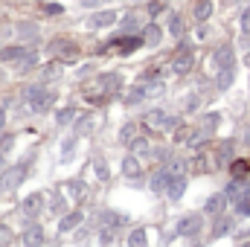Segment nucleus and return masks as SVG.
Instances as JSON below:
<instances>
[{"instance_id": "28", "label": "nucleus", "mask_w": 250, "mask_h": 247, "mask_svg": "<svg viewBox=\"0 0 250 247\" xmlns=\"http://www.w3.org/2000/svg\"><path fill=\"white\" fill-rule=\"evenodd\" d=\"M76 117H79V108H76V105H62V108H56V125H59V128L73 125Z\"/></svg>"}, {"instance_id": "50", "label": "nucleus", "mask_w": 250, "mask_h": 247, "mask_svg": "<svg viewBox=\"0 0 250 247\" xmlns=\"http://www.w3.org/2000/svg\"><path fill=\"white\" fill-rule=\"evenodd\" d=\"M236 212H239L242 218H250V195L242 198V201H236Z\"/></svg>"}, {"instance_id": "23", "label": "nucleus", "mask_w": 250, "mask_h": 247, "mask_svg": "<svg viewBox=\"0 0 250 247\" xmlns=\"http://www.w3.org/2000/svg\"><path fill=\"white\" fill-rule=\"evenodd\" d=\"M212 64H215V70H218V67H230V64H236V50H233L230 44L215 47V53H212Z\"/></svg>"}, {"instance_id": "3", "label": "nucleus", "mask_w": 250, "mask_h": 247, "mask_svg": "<svg viewBox=\"0 0 250 247\" xmlns=\"http://www.w3.org/2000/svg\"><path fill=\"white\" fill-rule=\"evenodd\" d=\"M26 175H29V163H12V166H3V169H0V192H3V195L15 192L18 186L26 181Z\"/></svg>"}, {"instance_id": "9", "label": "nucleus", "mask_w": 250, "mask_h": 247, "mask_svg": "<svg viewBox=\"0 0 250 247\" xmlns=\"http://www.w3.org/2000/svg\"><path fill=\"white\" fill-rule=\"evenodd\" d=\"M96 84L102 87V93H105L108 99H114V96L123 93L125 76L120 73V70H114V73H99V76H96Z\"/></svg>"}, {"instance_id": "11", "label": "nucleus", "mask_w": 250, "mask_h": 247, "mask_svg": "<svg viewBox=\"0 0 250 247\" xmlns=\"http://www.w3.org/2000/svg\"><path fill=\"white\" fill-rule=\"evenodd\" d=\"M38 62H41V53H38L35 47H26V50L12 62V70H15L18 76H26V73H32V70L38 67Z\"/></svg>"}, {"instance_id": "16", "label": "nucleus", "mask_w": 250, "mask_h": 247, "mask_svg": "<svg viewBox=\"0 0 250 247\" xmlns=\"http://www.w3.org/2000/svg\"><path fill=\"white\" fill-rule=\"evenodd\" d=\"M120 32H128V35H134V32H143V15L140 12H125V15H120Z\"/></svg>"}, {"instance_id": "43", "label": "nucleus", "mask_w": 250, "mask_h": 247, "mask_svg": "<svg viewBox=\"0 0 250 247\" xmlns=\"http://www.w3.org/2000/svg\"><path fill=\"white\" fill-rule=\"evenodd\" d=\"M192 172H195V175L212 172V166H209V157H207V154H195V160H192Z\"/></svg>"}, {"instance_id": "55", "label": "nucleus", "mask_w": 250, "mask_h": 247, "mask_svg": "<svg viewBox=\"0 0 250 247\" xmlns=\"http://www.w3.org/2000/svg\"><path fill=\"white\" fill-rule=\"evenodd\" d=\"M250 239V230L248 227H245V230H239V233H236V242H248Z\"/></svg>"}, {"instance_id": "24", "label": "nucleus", "mask_w": 250, "mask_h": 247, "mask_svg": "<svg viewBox=\"0 0 250 247\" xmlns=\"http://www.w3.org/2000/svg\"><path fill=\"white\" fill-rule=\"evenodd\" d=\"M64 192H67V198H73V201H84V198H87V184H84V178H70V181L64 184Z\"/></svg>"}, {"instance_id": "35", "label": "nucleus", "mask_w": 250, "mask_h": 247, "mask_svg": "<svg viewBox=\"0 0 250 247\" xmlns=\"http://www.w3.org/2000/svg\"><path fill=\"white\" fill-rule=\"evenodd\" d=\"M23 50H26V47H23V41H21V44H9V47H3V50H0V62L12 64L21 53H23Z\"/></svg>"}, {"instance_id": "41", "label": "nucleus", "mask_w": 250, "mask_h": 247, "mask_svg": "<svg viewBox=\"0 0 250 247\" xmlns=\"http://www.w3.org/2000/svg\"><path fill=\"white\" fill-rule=\"evenodd\" d=\"M169 35L184 38V18H181L178 12H169Z\"/></svg>"}, {"instance_id": "48", "label": "nucleus", "mask_w": 250, "mask_h": 247, "mask_svg": "<svg viewBox=\"0 0 250 247\" xmlns=\"http://www.w3.org/2000/svg\"><path fill=\"white\" fill-rule=\"evenodd\" d=\"M12 148H15V137L12 134H3L0 137V154H9Z\"/></svg>"}, {"instance_id": "4", "label": "nucleus", "mask_w": 250, "mask_h": 247, "mask_svg": "<svg viewBox=\"0 0 250 247\" xmlns=\"http://www.w3.org/2000/svg\"><path fill=\"white\" fill-rule=\"evenodd\" d=\"M201 233H204V212L181 215L175 224V236H181V239H198Z\"/></svg>"}, {"instance_id": "2", "label": "nucleus", "mask_w": 250, "mask_h": 247, "mask_svg": "<svg viewBox=\"0 0 250 247\" xmlns=\"http://www.w3.org/2000/svg\"><path fill=\"white\" fill-rule=\"evenodd\" d=\"M178 125H181L178 117H172V114H166V111H160V108H154V111H148V114L143 117V128L151 131V134H166V131H175Z\"/></svg>"}, {"instance_id": "59", "label": "nucleus", "mask_w": 250, "mask_h": 247, "mask_svg": "<svg viewBox=\"0 0 250 247\" xmlns=\"http://www.w3.org/2000/svg\"><path fill=\"white\" fill-rule=\"evenodd\" d=\"M0 50H3V44H0Z\"/></svg>"}, {"instance_id": "49", "label": "nucleus", "mask_w": 250, "mask_h": 247, "mask_svg": "<svg viewBox=\"0 0 250 247\" xmlns=\"http://www.w3.org/2000/svg\"><path fill=\"white\" fill-rule=\"evenodd\" d=\"M12 242H15V230L0 224V245H12Z\"/></svg>"}, {"instance_id": "27", "label": "nucleus", "mask_w": 250, "mask_h": 247, "mask_svg": "<svg viewBox=\"0 0 250 247\" xmlns=\"http://www.w3.org/2000/svg\"><path fill=\"white\" fill-rule=\"evenodd\" d=\"M233 82H236V64H230V67H218L215 87H218V90H230V87H233Z\"/></svg>"}, {"instance_id": "8", "label": "nucleus", "mask_w": 250, "mask_h": 247, "mask_svg": "<svg viewBox=\"0 0 250 247\" xmlns=\"http://www.w3.org/2000/svg\"><path fill=\"white\" fill-rule=\"evenodd\" d=\"M108 47H114L120 56H134V53H137L140 47H146V44H143V35H140V32H134V35L120 32L117 38H111V41H108Z\"/></svg>"}, {"instance_id": "57", "label": "nucleus", "mask_w": 250, "mask_h": 247, "mask_svg": "<svg viewBox=\"0 0 250 247\" xmlns=\"http://www.w3.org/2000/svg\"><path fill=\"white\" fill-rule=\"evenodd\" d=\"M245 64H248V67H250V53H248V56H245Z\"/></svg>"}, {"instance_id": "34", "label": "nucleus", "mask_w": 250, "mask_h": 247, "mask_svg": "<svg viewBox=\"0 0 250 247\" xmlns=\"http://www.w3.org/2000/svg\"><path fill=\"white\" fill-rule=\"evenodd\" d=\"M62 79V62H50L44 70H41V84L47 82H59Z\"/></svg>"}, {"instance_id": "31", "label": "nucleus", "mask_w": 250, "mask_h": 247, "mask_svg": "<svg viewBox=\"0 0 250 247\" xmlns=\"http://www.w3.org/2000/svg\"><path fill=\"white\" fill-rule=\"evenodd\" d=\"M218 125H221V114H218V111H209V114H204V117H201V125H198V128H201V131H207V134L212 137V134L218 131Z\"/></svg>"}, {"instance_id": "25", "label": "nucleus", "mask_w": 250, "mask_h": 247, "mask_svg": "<svg viewBox=\"0 0 250 247\" xmlns=\"http://www.w3.org/2000/svg\"><path fill=\"white\" fill-rule=\"evenodd\" d=\"M96 221L99 224H111V227H125L131 218L125 215V212H111V209H99L96 212Z\"/></svg>"}, {"instance_id": "14", "label": "nucleus", "mask_w": 250, "mask_h": 247, "mask_svg": "<svg viewBox=\"0 0 250 247\" xmlns=\"http://www.w3.org/2000/svg\"><path fill=\"white\" fill-rule=\"evenodd\" d=\"M82 221H84V212H82V209H70V212H64V215H59V233L67 236V233L79 230Z\"/></svg>"}, {"instance_id": "19", "label": "nucleus", "mask_w": 250, "mask_h": 247, "mask_svg": "<svg viewBox=\"0 0 250 247\" xmlns=\"http://www.w3.org/2000/svg\"><path fill=\"white\" fill-rule=\"evenodd\" d=\"M169 181H172V175H169V169L166 166H160L151 178H148V189L154 192V195H166V189H169Z\"/></svg>"}, {"instance_id": "53", "label": "nucleus", "mask_w": 250, "mask_h": 247, "mask_svg": "<svg viewBox=\"0 0 250 247\" xmlns=\"http://www.w3.org/2000/svg\"><path fill=\"white\" fill-rule=\"evenodd\" d=\"M6 123H9V111H6V108H0V134L6 131Z\"/></svg>"}, {"instance_id": "47", "label": "nucleus", "mask_w": 250, "mask_h": 247, "mask_svg": "<svg viewBox=\"0 0 250 247\" xmlns=\"http://www.w3.org/2000/svg\"><path fill=\"white\" fill-rule=\"evenodd\" d=\"M146 3H148V15H151V18H157V15L166 9V0H146Z\"/></svg>"}, {"instance_id": "7", "label": "nucleus", "mask_w": 250, "mask_h": 247, "mask_svg": "<svg viewBox=\"0 0 250 247\" xmlns=\"http://www.w3.org/2000/svg\"><path fill=\"white\" fill-rule=\"evenodd\" d=\"M195 67V53H192V47H189V41H181V47H178V53L172 56V73L175 76H187L189 70Z\"/></svg>"}, {"instance_id": "54", "label": "nucleus", "mask_w": 250, "mask_h": 247, "mask_svg": "<svg viewBox=\"0 0 250 247\" xmlns=\"http://www.w3.org/2000/svg\"><path fill=\"white\" fill-rule=\"evenodd\" d=\"M93 70H96L93 64H84V67L79 70V79H84V76H93Z\"/></svg>"}, {"instance_id": "39", "label": "nucleus", "mask_w": 250, "mask_h": 247, "mask_svg": "<svg viewBox=\"0 0 250 247\" xmlns=\"http://www.w3.org/2000/svg\"><path fill=\"white\" fill-rule=\"evenodd\" d=\"M137 134H140V125H137V123H125L123 128H120V134H117V140H120L123 145H128Z\"/></svg>"}, {"instance_id": "56", "label": "nucleus", "mask_w": 250, "mask_h": 247, "mask_svg": "<svg viewBox=\"0 0 250 247\" xmlns=\"http://www.w3.org/2000/svg\"><path fill=\"white\" fill-rule=\"evenodd\" d=\"M245 143L250 145V125H248V134H245Z\"/></svg>"}, {"instance_id": "45", "label": "nucleus", "mask_w": 250, "mask_h": 247, "mask_svg": "<svg viewBox=\"0 0 250 247\" xmlns=\"http://www.w3.org/2000/svg\"><path fill=\"white\" fill-rule=\"evenodd\" d=\"M239 26H242V38L250 41V6H245V12H242V21H239Z\"/></svg>"}, {"instance_id": "36", "label": "nucleus", "mask_w": 250, "mask_h": 247, "mask_svg": "<svg viewBox=\"0 0 250 247\" xmlns=\"http://www.w3.org/2000/svg\"><path fill=\"white\" fill-rule=\"evenodd\" d=\"M90 163H93V175H96V178H99L102 184H108V181H111V169H108L105 157H93Z\"/></svg>"}, {"instance_id": "21", "label": "nucleus", "mask_w": 250, "mask_h": 247, "mask_svg": "<svg viewBox=\"0 0 250 247\" xmlns=\"http://www.w3.org/2000/svg\"><path fill=\"white\" fill-rule=\"evenodd\" d=\"M93 128H96V114L87 111V114H79V117H76V123H73V134H76V137H87Z\"/></svg>"}, {"instance_id": "58", "label": "nucleus", "mask_w": 250, "mask_h": 247, "mask_svg": "<svg viewBox=\"0 0 250 247\" xmlns=\"http://www.w3.org/2000/svg\"><path fill=\"white\" fill-rule=\"evenodd\" d=\"M134 3H146V0H134Z\"/></svg>"}, {"instance_id": "5", "label": "nucleus", "mask_w": 250, "mask_h": 247, "mask_svg": "<svg viewBox=\"0 0 250 247\" xmlns=\"http://www.w3.org/2000/svg\"><path fill=\"white\" fill-rule=\"evenodd\" d=\"M47 53H50V56H56L62 64H73L76 59H79V47H76V41H67V38H62V35L50 41Z\"/></svg>"}, {"instance_id": "18", "label": "nucleus", "mask_w": 250, "mask_h": 247, "mask_svg": "<svg viewBox=\"0 0 250 247\" xmlns=\"http://www.w3.org/2000/svg\"><path fill=\"white\" fill-rule=\"evenodd\" d=\"M224 192H227V198L236 204V201H242V198H248V195H250V181H248V178H233V181L227 184Z\"/></svg>"}, {"instance_id": "1", "label": "nucleus", "mask_w": 250, "mask_h": 247, "mask_svg": "<svg viewBox=\"0 0 250 247\" xmlns=\"http://www.w3.org/2000/svg\"><path fill=\"white\" fill-rule=\"evenodd\" d=\"M23 99L29 102L32 114H50L56 108V102H59V93L50 90V87H44V84H32V87L23 90Z\"/></svg>"}, {"instance_id": "15", "label": "nucleus", "mask_w": 250, "mask_h": 247, "mask_svg": "<svg viewBox=\"0 0 250 247\" xmlns=\"http://www.w3.org/2000/svg\"><path fill=\"white\" fill-rule=\"evenodd\" d=\"M227 204H230L227 192H215V195H209V198L204 201V215H221V212L227 209Z\"/></svg>"}, {"instance_id": "60", "label": "nucleus", "mask_w": 250, "mask_h": 247, "mask_svg": "<svg viewBox=\"0 0 250 247\" xmlns=\"http://www.w3.org/2000/svg\"><path fill=\"white\" fill-rule=\"evenodd\" d=\"M166 3H169V0H166Z\"/></svg>"}, {"instance_id": "52", "label": "nucleus", "mask_w": 250, "mask_h": 247, "mask_svg": "<svg viewBox=\"0 0 250 247\" xmlns=\"http://www.w3.org/2000/svg\"><path fill=\"white\" fill-rule=\"evenodd\" d=\"M84 9H96V6H102V3H114V0H79Z\"/></svg>"}, {"instance_id": "42", "label": "nucleus", "mask_w": 250, "mask_h": 247, "mask_svg": "<svg viewBox=\"0 0 250 247\" xmlns=\"http://www.w3.org/2000/svg\"><path fill=\"white\" fill-rule=\"evenodd\" d=\"M163 166L169 169V175H172V178H178V175H187V169H189L187 160H178V157H175V160H166Z\"/></svg>"}, {"instance_id": "40", "label": "nucleus", "mask_w": 250, "mask_h": 247, "mask_svg": "<svg viewBox=\"0 0 250 247\" xmlns=\"http://www.w3.org/2000/svg\"><path fill=\"white\" fill-rule=\"evenodd\" d=\"M128 148H131L134 154H140V157H146V154L151 151V143H148L146 137H140V134H137V137H134V140L128 143Z\"/></svg>"}, {"instance_id": "22", "label": "nucleus", "mask_w": 250, "mask_h": 247, "mask_svg": "<svg viewBox=\"0 0 250 247\" xmlns=\"http://www.w3.org/2000/svg\"><path fill=\"white\" fill-rule=\"evenodd\" d=\"M47 209L53 212V215H64L67 212V192L64 189H53V192H47Z\"/></svg>"}, {"instance_id": "6", "label": "nucleus", "mask_w": 250, "mask_h": 247, "mask_svg": "<svg viewBox=\"0 0 250 247\" xmlns=\"http://www.w3.org/2000/svg\"><path fill=\"white\" fill-rule=\"evenodd\" d=\"M120 23V12L117 9H93L84 21L87 29H108V26H117Z\"/></svg>"}, {"instance_id": "26", "label": "nucleus", "mask_w": 250, "mask_h": 247, "mask_svg": "<svg viewBox=\"0 0 250 247\" xmlns=\"http://www.w3.org/2000/svg\"><path fill=\"white\" fill-rule=\"evenodd\" d=\"M187 186H189L187 175L172 178V181H169V189H166V198H169V201H181V198L187 195Z\"/></svg>"}, {"instance_id": "30", "label": "nucleus", "mask_w": 250, "mask_h": 247, "mask_svg": "<svg viewBox=\"0 0 250 247\" xmlns=\"http://www.w3.org/2000/svg\"><path fill=\"white\" fill-rule=\"evenodd\" d=\"M233 148H236V143H233V140H221V143H218V151H215L218 166H227V163L233 160Z\"/></svg>"}, {"instance_id": "12", "label": "nucleus", "mask_w": 250, "mask_h": 247, "mask_svg": "<svg viewBox=\"0 0 250 247\" xmlns=\"http://www.w3.org/2000/svg\"><path fill=\"white\" fill-rule=\"evenodd\" d=\"M120 172H123V178H128V181H140L143 178V157L140 154H125L123 166H120Z\"/></svg>"}, {"instance_id": "32", "label": "nucleus", "mask_w": 250, "mask_h": 247, "mask_svg": "<svg viewBox=\"0 0 250 247\" xmlns=\"http://www.w3.org/2000/svg\"><path fill=\"white\" fill-rule=\"evenodd\" d=\"M148 96H146V87H143V82L140 84H134L131 90H128V96H125V108H134V105H140V102H146Z\"/></svg>"}, {"instance_id": "44", "label": "nucleus", "mask_w": 250, "mask_h": 247, "mask_svg": "<svg viewBox=\"0 0 250 247\" xmlns=\"http://www.w3.org/2000/svg\"><path fill=\"white\" fill-rule=\"evenodd\" d=\"M248 169H250L248 160H233V163H230V172H233V178H248Z\"/></svg>"}, {"instance_id": "46", "label": "nucleus", "mask_w": 250, "mask_h": 247, "mask_svg": "<svg viewBox=\"0 0 250 247\" xmlns=\"http://www.w3.org/2000/svg\"><path fill=\"white\" fill-rule=\"evenodd\" d=\"M41 9H44V15H50V18H59V15H64V6H62V3H44Z\"/></svg>"}, {"instance_id": "20", "label": "nucleus", "mask_w": 250, "mask_h": 247, "mask_svg": "<svg viewBox=\"0 0 250 247\" xmlns=\"http://www.w3.org/2000/svg\"><path fill=\"white\" fill-rule=\"evenodd\" d=\"M140 35H143V44H146L148 50L160 47V41H163V29H160V23H154V21H151V23H146Z\"/></svg>"}, {"instance_id": "38", "label": "nucleus", "mask_w": 250, "mask_h": 247, "mask_svg": "<svg viewBox=\"0 0 250 247\" xmlns=\"http://www.w3.org/2000/svg\"><path fill=\"white\" fill-rule=\"evenodd\" d=\"M131 247H143V245H148V230L146 227H137V230H131L128 233V239H125Z\"/></svg>"}, {"instance_id": "17", "label": "nucleus", "mask_w": 250, "mask_h": 247, "mask_svg": "<svg viewBox=\"0 0 250 247\" xmlns=\"http://www.w3.org/2000/svg\"><path fill=\"white\" fill-rule=\"evenodd\" d=\"M21 245L26 247H41V245H50V239H47V233H44V227H29V230H23L21 233Z\"/></svg>"}, {"instance_id": "13", "label": "nucleus", "mask_w": 250, "mask_h": 247, "mask_svg": "<svg viewBox=\"0 0 250 247\" xmlns=\"http://www.w3.org/2000/svg\"><path fill=\"white\" fill-rule=\"evenodd\" d=\"M233 230H236V221H233L227 212L212 215V230H209V236H212V239H224V236H230Z\"/></svg>"}, {"instance_id": "29", "label": "nucleus", "mask_w": 250, "mask_h": 247, "mask_svg": "<svg viewBox=\"0 0 250 247\" xmlns=\"http://www.w3.org/2000/svg\"><path fill=\"white\" fill-rule=\"evenodd\" d=\"M38 35H41V29L32 21H21L18 23V41H35Z\"/></svg>"}, {"instance_id": "33", "label": "nucleus", "mask_w": 250, "mask_h": 247, "mask_svg": "<svg viewBox=\"0 0 250 247\" xmlns=\"http://www.w3.org/2000/svg\"><path fill=\"white\" fill-rule=\"evenodd\" d=\"M76 145H79V137H76V134H70V137L62 140V163H70V160H73Z\"/></svg>"}, {"instance_id": "51", "label": "nucleus", "mask_w": 250, "mask_h": 247, "mask_svg": "<svg viewBox=\"0 0 250 247\" xmlns=\"http://www.w3.org/2000/svg\"><path fill=\"white\" fill-rule=\"evenodd\" d=\"M198 105H201V96H195V93H192L187 102H184V111H187V114H192V111H198Z\"/></svg>"}, {"instance_id": "37", "label": "nucleus", "mask_w": 250, "mask_h": 247, "mask_svg": "<svg viewBox=\"0 0 250 247\" xmlns=\"http://www.w3.org/2000/svg\"><path fill=\"white\" fill-rule=\"evenodd\" d=\"M209 15H212V0H198L195 3V21L198 23H207Z\"/></svg>"}, {"instance_id": "10", "label": "nucleus", "mask_w": 250, "mask_h": 247, "mask_svg": "<svg viewBox=\"0 0 250 247\" xmlns=\"http://www.w3.org/2000/svg\"><path fill=\"white\" fill-rule=\"evenodd\" d=\"M47 209V192H29L23 201H21V212L26 215V218H38L41 212Z\"/></svg>"}]
</instances>
